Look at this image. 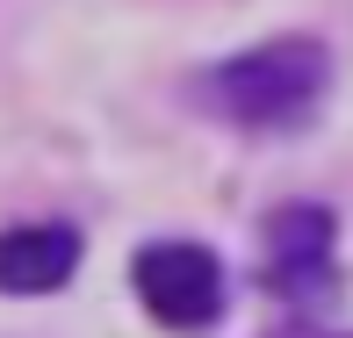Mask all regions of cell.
<instances>
[{"instance_id": "6da1fadb", "label": "cell", "mask_w": 353, "mask_h": 338, "mask_svg": "<svg viewBox=\"0 0 353 338\" xmlns=\"http://www.w3.org/2000/svg\"><path fill=\"white\" fill-rule=\"evenodd\" d=\"M332 87V51L317 36H274L260 51H238L202 79V101L238 130H296L303 116H317Z\"/></svg>"}, {"instance_id": "7a4b0ae2", "label": "cell", "mask_w": 353, "mask_h": 338, "mask_svg": "<svg viewBox=\"0 0 353 338\" xmlns=\"http://www.w3.org/2000/svg\"><path fill=\"white\" fill-rule=\"evenodd\" d=\"M130 281H137V302L152 310V324L166 331H202L223 310V266L210 245H152L137 252Z\"/></svg>"}, {"instance_id": "3957f363", "label": "cell", "mask_w": 353, "mask_h": 338, "mask_svg": "<svg viewBox=\"0 0 353 338\" xmlns=\"http://www.w3.org/2000/svg\"><path fill=\"white\" fill-rule=\"evenodd\" d=\"M267 288L296 310L332 295V216L317 202H288L267 223Z\"/></svg>"}, {"instance_id": "277c9868", "label": "cell", "mask_w": 353, "mask_h": 338, "mask_svg": "<svg viewBox=\"0 0 353 338\" xmlns=\"http://www.w3.org/2000/svg\"><path fill=\"white\" fill-rule=\"evenodd\" d=\"M79 266V231L65 223H22L0 237V295H51Z\"/></svg>"}, {"instance_id": "5b68a950", "label": "cell", "mask_w": 353, "mask_h": 338, "mask_svg": "<svg viewBox=\"0 0 353 338\" xmlns=\"http://www.w3.org/2000/svg\"><path fill=\"white\" fill-rule=\"evenodd\" d=\"M274 338H339V331H325V324H288V331H274Z\"/></svg>"}]
</instances>
